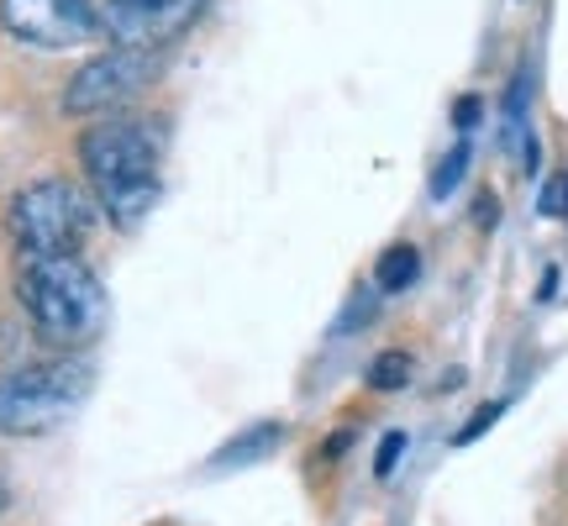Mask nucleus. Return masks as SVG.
Instances as JSON below:
<instances>
[{
  "instance_id": "f257e3e1",
  "label": "nucleus",
  "mask_w": 568,
  "mask_h": 526,
  "mask_svg": "<svg viewBox=\"0 0 568 526\" xmlns=\"http://www.w3.org/2000/svg\"><path fill=\"white\" fill-rule=\"evenodd\" d=\"M84 180L116 226H142L159 205V138L138 117H105L80 138Z\"/></svg>"
},
{
  "instance_id": "f03ea898",
  "label": "nucleus",
  "mask_w": 568,
  "mask_h": 526,
  "mask_svg": "<svg viewBox=\"0 0 568 526\" xmlns=\"http://www.w3.org/2000/svg\"><path fill=\"white\" fill-rule=\"evenodd\" d=\"M21 311L48 347L80 353L105 332V290L84 259H27L17 280Z\"/></svg>"
},
{
  "instance_id": "7ed1b4c3",
  "label": "nucleus",
  "mask_w": 568,
  "mask_h": 526,
  "mask_svg": "<svg viewBox=\"0 0 568 526\" xmlns=\"http://www.w3.org/2000/svg\"><path fill=\"white\" fill-rule=\"evenodd\" d=\"M95 374L84 358H53L0 374V432L6 437H42L63 426L84 405Z\"/></svg>"
},
{
  "instance_id": "20e7f679",
  "label": "nucleus",
  "mask_w": 568,
  "mask_h": 526,
  "mask_svg": "<svg viewBox=\"0 0 568 526\" xmlns=\"http://www.w3.org/2000/svg\"><path fill=\"white\" fill-rule=\"evenodd\" d=\"M6 226L27 259H80V243L90 237V201L69 180H38L17 190Z\"/></svg>"
},
{
  "instance_id": "39448f33",
  "label": "nucleus",
  "mask_w": 568,
  "mask_h": 526,
  "mask_svg": "<svg viewBox=\"0 0 568 526\" xmlns=\"http://www.w3.org/2000/svg\"><path fill=\"white\" fill-rule=\"evenodd\" d=\"M205 6L211 0H105L101 32L111 38V48L159 53L163 42H180L205 17Z\"/></svg>"
},
{
  "instance_id": "423d86ee",
  "label": "nucleus",
  "mask_w": 568,
  "mask_h": 526,
  "mask_svg": "<svg viewBox=\"0 0 568 526\" xmlns=\"http://www.w3.org/2000/svg\"><path fill=\"white\" fill-rule=\"evenodd\" d=\"M153 84V53H132V48H111L101 59H90L63 90V111L69 117H101V111H122L132 95Z\"/></svg>"
},
{
  "instance_id": "0eeeda50",
  "label": "nucleus",
  "mask_w": 568,
  "mask_h": 526,
  "mask_svg": "<svg viewBox=\"0 0 568 526\" xmlns=\"http://www.w3.org/2000/svg\"><path fill=\"white\" fill-rule=\"evenodd\" d=\"M0 27L32 48H74L101 32L95 0H0Z\"/></svg>"
},
{
  "instance_id": "6e6552de",
  "label": "nucleus",
  "mask_w": 568,
  "mask_h": 526,
  "mask_svg": "<svg viewBox=\"0 0 568 526\" xmlns=\"http://www.w3.org/2000/svg\"><path fill=\"white\" fill-rule=\"evenodd\" d=\"M527 105H531V69H521V74H516V84L506 90V148L521 159V169H531V163H537V138H531Z\"/></svg>"
},
{
  "instance_id": "1a4fd4ad",
  "label": "nucleus",
  "mask_w": 568,
  "mask_h": 526,
  "mask_svg": "<svg viewBox=\"0 0 568 526\" xmlns=\"http://www.w3.org/2000/svg\"><path fill=\"white\" fill-rule=\"evenodd\" d=\"M280 437H284V426L280 422H258V426H247L237 443H226L216 458H211V468H237V464H258L268 447H280Z\"/></svg>"
},
{
  "instance_id": "9d476101",
  "label": "nucleus",
  "mask_w": 568,
  "mask_h": 526,
  "mask_svg": "<svg viewBox=\"0 0 568 526\" xmlns=\"http://www.w3.org/2000/svg\"><path fill=\"white\" fill-rule=\"evenodd\" d=\"M416 274H422V253L410 243H395L379 253V263H374V284L385 290V295H400V290H410L416 284Z\"/></svg>"
},
{
  "instance_id": "9b49d317",
  "label": "nucleus",
  "mask_w": 568,
  "mask_h": 526,
  "mask_svg": "<svg viewBox=\"0 0 568 526\" xmlns=\"http://www.w3.org/2000/svg\"><path fill=\"white\" fill-rule=\"evenodd\" d=\"M468 159H474V148H468V138H464L443 163H437V174H432V195H437V201H447V195L458 190V180L468 174Z\"/></svg>"
},
{
  "instance_id": "f8f14e48",
  "label": "nucleus",
  "mask_w": 568,
  "mask_h": 526,
  "mask_svg": "<svg viewBox=\"0 0 568 526\" xmlns=\"http://www.w3.org/2000/svg\"><path fill=\"white\" fill-rule=\"evenodd\" d=\"M410 380V358L406 353H379L374 368H368V385L374 390H400Z\"/></svg>"
},
{
  "instance_id": "ddd939ff",
  "label": "nucleus",
  "mask_w": 568,
  "mask_h": 526,
  "mask_svg": "<svg viewBox=\"0 0 568 526\" xmlns=\"http://www.w3.org/2000/svg\"><path fill=\"white\" fill-rule=\"evenodd\" d=\"M542 216H568V174H552L542 184Z\"/></svg>"
},
{
  "instance_id": "4468645a",
  "label": "nucleus",
  "mask_w": 568,
  "mask_h": 526,
  "mask_svg": "<svg viewBox=\"0 0 568 526\" xmlns=\"http://www.w3.org/2000/svg\"><path fill=\"white\" fill-rule=\"evenodd\" d=\"M400 447H406V437H400V432H389V437H385V447H379V479H385L389 468L400 464Z\"/></svg>"
},
{
  "instance_id": "2eb2a0df",
  "label": "nucleus",
  "mask_w": 568,
  "mask_h": 526,
  "mask_svg": "<svg viewBox=\"0 0 568 526\" xmlns=\"http://www.w3.org/2000/svg\"><path fill=\"white\" fill-rule=\"evenodd\" d=\"M458 127H464V132L479 127V95H464V101H458Z\"/></svg>"
},
{
  "instance_id": "dca6fc26",
  "label": "nucleus",
  "mask_w": 568,
  "mask_h": 526,
  "mask_svg": "<svg viewBox=\"0 0 568 526\" xmlns=\"http://www.w3.org/2000/svg\"><path fill=\"white\" fill-rule=\"evenodd\" d=\"M11 506V489H6V479H0V510Z\"/></svg>"
}]
</instances>
